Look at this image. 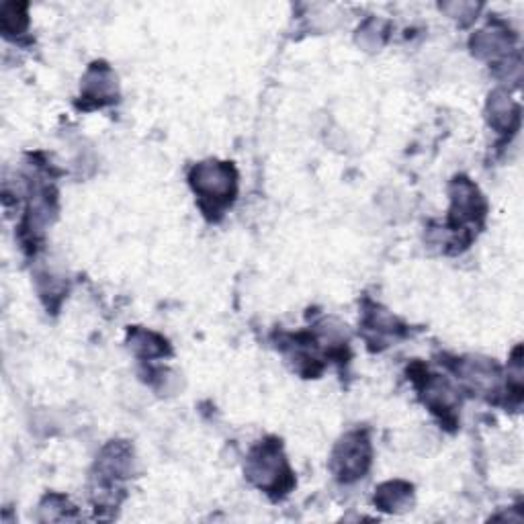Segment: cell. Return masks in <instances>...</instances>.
Listing matches in <instances>:
<instances>
[{"instance_id": "1", "label": "cell", "mask_w": 524, "mask_h": 524, "mask_svg": "<svg viewBox=\"0 0 524 524\" xmlns=\"http://www.w3.org/2000/svg\"><path fill=\"white\" fill-rule=\"evenodd\" d=\"M234 168L232 166H224V164H201L199 168H195L193 172V185L195 189L209 199L215 201H222V199H232L234 195Z\"/></svg>"}, {"instance_id": "2", "label": "cell", "mask_w": 524, "mask_h": 524, "mask_svg": "<svg viewBox=\"0 0 524 524\" xmlns=\"http://www.w3.org/2000/svg\"><path fill=\"white\" fill-rule=\"evenodd\" d=\"M371 457V449L365 436L361 434H351L346 436V439L340 443L336 455H334V463L338 465V473L344 479H351V477H359L365 473L369 459Z\"/></svg>"}]
</instances>
